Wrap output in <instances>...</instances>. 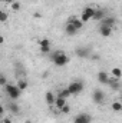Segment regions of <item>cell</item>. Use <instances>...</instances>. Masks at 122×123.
Masks as SVG:
<instances>
[{
	"label": "cell",
	"mask_w": 122,
	"mask_h": 123,
	"mask_svg": "<svg viewBox=\"0 0 122 123\" xmlns=\"http://www.w3.org/2000/svg\"><path fill=\"white\" fill-rule=\"evenodd\" d=\"M50 57H52V62L55 63V66H58V67L66 66V64L69 63V57L66 56V53H65L63 50H56V52H53Z\"/></svg>",
	"instance_id": "cell-1"
},
{
	"label": "cell",
	"mask_w": 122,
	"mask_h": 123,
	"mask_svg": "<svg viewBox=\"0 0 122 123\" xmlns=\"http://www.w3.org/2000/svg\"><path fill=\"white\" fill-rule=\"evenodd\" d=\"M6 93L9 94V97L12 99V100H16V99H19V96H20V89H19V86L17 85H12V83H9L6 87Z\"/></svg>",
	"instance_id": "cell-2"
},
{
	"label": "cell",
	"mask_w": 122,
	"mask_h": 123,
	"mask_svg": "<svg viewBox=\"0 0 122 123\" xmlns=\"http://www.w3.org/2000/svg\"><path fill=\"white\" fill-rule=\"evenodd\" d=\"M95 12H96V9H93V7H91V6L85 7V9L82 10V13H81V20H82L83 23H86V22L92 20L93 16H95Z\"/></svg>",
	"instance_id": "cell-3"
},
{
	"label": "cell",
	"mask_w": 122,
	"mask_h": 123,
	"mask_svg": "<svg viewBox=\"0 0 122 123\" xmlns=\"http://www.w3.org/2000/svg\"><path fill=\"white\" fill-rule=\"evenodd\" d=\"M92 100L96 105H103V102H105V94H103V92L101 89L93 90V93H92Z\"/></svg>",
	"instance_id": "cell-4"
},
{
	"label": "cell",
	"mask_w": 122,
	"mask_h": 123,
	"mask_svg": "<svg viewBox=\"0 0 122 123\" xmlns=\"http://www.w3.org/2000/svg\"><path fill=\"white\" fill-rule=\"evenodd\" d=\"M68 89H69V92L72 94H78V93H81L83 90V83L82 82H72L68 86Z\"/></svg>",
	"instance_id": "cell-5"
},
{
	"label": "cell",
	"mask_w": 122,
	"mask_h": 123,
	"mask_svg": "<svg viewBox=\"0 0 122 123\" xmlns=\"http://www.w3.org/2000/svg\"><path fill=\"white\" fill-rule=\"evenodd\" d=\"M92 122V116L88 113H79L75 116L73 123H91Z\"/></svg>",
	"instance_id": "cell-6"
},
{
	"label": "cell",
	"mask_w": 122,
	"mask_h": 123,
	"mask_svg": "<svg viewBox=\"0 0 122 123\" xmlns=\"http://www.w3.org/2000/svg\"><path fill=\"white\" fill-rule=\"evenodd\" d=\"M76 56L81 59H88L91 57V50L88 47H78L76 49Z\"/></svg>",
	"instance_id": "cell-7"
},
{
	"label": "cell",
	"mask_w": 122,
	"mask_h": 123,
	"mask_svg": "<svg viewBox=\"0 0 122 123\" xmlns=\"http://www.w3.org/2000/svg\"><path fill=\"white\" fill-rule=\"evenodd\" d=\"M112 27H109V26H103V25H101L99 26V34L101 36H103V37H109L111 34H112Z\"/></svg>",
	"instance_id": "cell-8"
},
{
	"label": "cell",
	"mask_w": 122,
	"mask_h": 123,
	"mask_svg": "<svg viewBox=\"0 0 122 123\" xmlns=\"http://www.w3.org/2000/svg\"><path fill=\"white\" fill-rule=\"evenodd\" d=\"M98 82L99 83H102V85H108L109 83V74L106 73V72H99L98 73Z\"/></svg>",
	"instance_id": "cell-9"
},
{
	"label": "cell",
	"mask_w": 122,
	"mask_h": 123,
	"mask_svg": "<svg viewBox=\"0 0 122 123\" xmlns=\"http://www.w3.org/2000/svg\"><path fill=\"white\" fill-rule=\"evenodd\" d=\"M55 100H56V96L53 92H46L45 94V102L49 105V106H55Z\"/></svg>",
	"instance_id": "cell-10"
},
{
	"label": "cell",
	"mask_w": 122,
	"mask_h": 123,
	"mask_svg": "<svg viewBox=\"0 0 122 123\" xmlns=\"http://www.w3.org/2000/svg\"><path fill=\"white\" fill-rule=\"evenodd\" d=\"M68 23H69V25H72V26H75L78 30H81V29L83 27V25H85V23H83L81 19H76V17H70Z\"/></svg>",
	"instance_id": "cell-11"
},
{
	"label": "cell",
	"mask_w": 122,
	"mask_h": 123,
	"mask_svg": "<svg viewBox=\"0 0 122 123\" xmlns=\"http://www.w3.org/2000/svg\"><path fill=\"white\" fill-rule=\"evenodd\" d=\"M105 17H106V13H105V10H102V9H96V12H95V16H93V19H92V20L102 22Z\"/></svg>",
	"instance_id": "cell-12"
},
{
	"label": "cell",
	"mask_w": 122,
	"mask_h": 123,
	"mask_svg": "<svg viewBox=\"0 0 122 123\" xmlns=\"http://www.w3.org/2000/svg\"><path fill=\"white\" fill-rule=\"evenodd\" d=\"M101 25H103V26H109V27H115V25H116V20L114 19V17H111V16H106L102 22H101Z\"/></svg>",
	"instance_id": "cell-13"
},
{
	"label": "cell",
	"mask_w": 122,
	"mask_h": 123,
	"mask_svg": "<svg viewBox=\"0 0 122 123\" xmlns=\"http://www.w3.org/2000/svg\"><path fill=\"white\" fill-rule=\"evenodd\" d=\"M111 76L114 77V79H116V80H119L122 77V70L119 67H112L111 69Z\"/></svg>",
	"instance_id": "cell-14"
},
{
	"label": "cell",
	"mask_w": 122,
	"mask_h": 123,
	"mask_svg": "<svg viewBox=\"0 0 122 123\" xmlns=\"http://www.w3.org/2000/svg\"><path fill=\"white\" fill-rule=\"evenodd\" d=\"M78 31H79V30H78L75 26H72V25H69V23H68V25H66V27H65V33H66V34H69V36H75Z\"/></svg>",
	"instance_id": "cell-15"
},
{
	"label": "cell",
	"mask_w": 122,
	"mask_h": 123,
	"mask_svg": "<svg viewBox=\"0 0 122 123\" xmlns=\"http://www.w3.org/2000/svg\"><path fill=\"white\" fill-rule=\"evenodd\" d=\"M68 103H66V99H63V97H58L56 96V100H55V107H58V110H61L63 106H66Z\"/></svg>",
	"instance_id": "cell-16"
},
{
	"label": "cell",
	"mask_w": 122,
	"mask_h": 123,
	"mask_svg": "<svg viewBox=\"0 0 122 123\" xmlns=\"http://www.w3.org/2000/svg\"><path fill=\"white\" fill-rule=\"evenodd\" d=\"M56 96H58V97H63V99H68V97H70V96H72V93L69 92V89L66 87V89H62V90H59Z\"/></svg>",
	"instance_id": "cell-17"
},
{
	"label": "cell",
	"mask_w": 122,
	"mask_h": 123,
	"mask_svg": "<svg viewBox=\"0 0 122 123\" xmlns=\"http://www.w3.org/2000/svg\"><path fill=\"white\" fill-rule=\"evenodd\" d=\"M108 85H109L112 89H115V90H118V89L121 87V83H119V80H116V79H114V77H112V79H109V83H108Z\"/></svg>",
	"instance_id": "cell-18"
},
{
	"label": "cell",
	"mask_w": 122,
	"mask_h": 123,
	"mask_svg": "<svg viewBox=\"0 0 122 123\" xmlns=\"http://www.w3.org/2000/svg\"><path fill=\"white\" fill-rule=\"evenodd\" d=\"M9 110H10L13 115H19V113H20V109H19V106H17L16 103H13V102L9 105Z\"/></svg>",
	"instance_id": "cell-19"
},
{
	"label": "cell",
	"mask_w": 122,
	"mask_h": 123,
	"mask_svg": "<svg viewBox=\"0 0 122 123\" xmlns=\"http://www.w3.org/2000/svg\"><path fill=\"white\" fill-rule=\"evenodd\" d=\"M17 86H19V89H20V90H26V89H27V86H29V83H27V80L20 79V80L17 82Z\"/></svg>",
	"instance_id": "cell-20"
},
{
	"label": "cell",
	"mask_w": 122,
	"mask_h": 123,
	"mask_svg": "<svg viewBox=\"0 0 122 123\" xmlns=\"http://www.w3.org/2000/svg\"><path fill=\"white\" fill-rule=\"evenodd\" d=\"M111 107H112L114 112H121L122 110V103L121 102H114V103L111 105Z\"/></svg>",
	"instance_id": "cell-21"
},
{
	"label": "cell",
	"mask_w": 122,
	"mask_h": 123,
	"mask_svg": "<svg viewBox=\"0 0 122 123\" xmlns=\"http://www.w3.org/2000/svg\"><path fill=\"white\" fill-rule=\"evenodd\" d=\"M39 47H43V46H50V40L49 39H39Z\"/></svg>",
	"instance_id": "cell-22"
},
{
	"label": "cell",
	"mask_w": 122,
	"mask_h": 123,
	"mask_svg": "<svg viewBox=\"0 0 122 123\" xmlns=\"http://www.w3.org/2000/svg\"><path fill=\"white\" fill-rule=\"evenodd\" d=\"M10 7H12L13 12H19V10H20V3H19V1H12Z\"/></svg>",
	"instance_id": "cell-23"
},
{
	"label": "cell",
	"mask_w": 122,
	"mask_h": 123,
	"mask_svg": "<svg viewBox=\"0 0 122 123\" xmlns=\"http://www.w3.org/2000/svg\"><path fill=\"white\" fill-rule=\"evenodd\" d=\"M7 17H9V14H7L6 12H0V22H1V23H4V22L7 20Z\"/></svg>",
	"instance_id": "cell-24"
},
{
	"label": "cell",
	"mask_w": 122,
	"mask_h": 123,
	"mask_svg": "<svg viewBox=\"0 0 122 123\" xmlns=\"http://www.w3.org/2000/svg\"><path fill=\"white\" fill-rule=\"evenodd\" d=\"M0 85H1L3 87H6V86L9 85V83H7V79H6V76H4V74H1V76H0Z\"/></svg>",
	"instance_id": "cell-25"
},
{
	"label": "cell",
	"mask_w": 122,
	"mask_h": 123,
	"mask_svg": "<svg viewBox=\"0 0 122 123\" xmlns=\"http://www.w3.org/2000/svg\"><path fill=\"white\" fill-rule=\"evenodd\" d=\"M61 112L63 113V115H69V113H70V106H69V105L63 106V107L61 109Z\"/></svg>",
	"instance_id": "cell-26"
},
{
	"label": "cell",
	"mask_w": 122,
	"mask_h": 123,
	"mask_svg": "<svg viewBox=\"0 0 122 123\" xmlns=\"http://www.w3.org/2000/svg\"><path fill=\"white\" fill-rule=\"evenodd\" d=\"M40 52H42V53H45V55L50 53V46H43V47H40Z\"/></svg>",
	"instance_id": "cell-27"
},
{
	"label": "cell",
	"mask_w": 122,
	"mask_h": 123,
	"mask_svg": "<svg viewBox=\"0 0 122 123\" xmlns=\"http://www.w3.org/2000/svg\"><path fill=\"white\" fill-rule=\"evenodd\" d=\"M91 59L93 62H98L99 59H101V56H99V55H91Z\"/></svg>",
	"instance_id": "cell-28"
},
{
	"label": "cell",
	"mask_w": 122,
	"mask_h": 123,
	"mask_svg": "<svg viewBox=\"0 0 122 123\" xmlns=\"http://www.w3.org/2000/svg\"><path fill=\"white\" fill-rule=\"evenodd\" d=\"M1 123H12V119L10 117H3L1 119Z\"/></svg>",
	"instance_id": "cell-29"
},
{
	"label": "cell",
	"mask_w": 122,
	"mask_h": 123,
	"mask_svg": "<svg viewBox=\"0 0 122 123\" xmlns=\"http://www.w3.org/2000/svg\"><path fill=\"white\" fill-rule=\"evenodd\" d=\"M33 16H34V17H36V19H40V17H42V14H40V13H37V12H36V13H34V14H33Z\"/></svg>",
	"instance_id": "cell-30"
},
{
	"label": "cell",
	"mask_w": 122,
	"mask_h": 123,
	"mask_svg": "<svg viewBox=\"0 0 122 123\" xmlns=\"http://www.w3.org/2000/svg\"><path fill=\"white\" fill-rule=\"evenodd\" d=\"M3 1H7V3H12V1H14V0H3Z\"/></svg>",
	"instance_id": "cell-31"
}]
</instances>
